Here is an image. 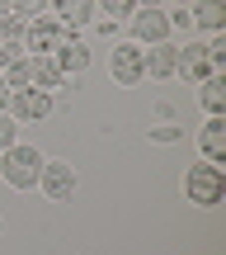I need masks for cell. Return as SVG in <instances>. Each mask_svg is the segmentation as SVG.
I'll use <instances>...</instances> for the list:
<instances>
[{
    "mask_svg": "<svg viewBox=\"0 0 226 255\" xmlns=\"http://www.w3.org/2000/svg\"><path fill=\"white\" fill-rule=\"evenodd\" d=\"M0 175H5L14 189H38V175H43V156H38V146L14 142L9 151H0Z\"/></svg>",
    "mask_w": 226,
    "mask_h": 255,
    "instance_id": "cell-1",
    "label": "cell"
},
{
    "mask_svg": "<svg viewBox=\"0 0 226 255\" xmlns=\"http://www.w3.org/2000/svg\"><path fill=\"white\" fill-rule=\"evenodd\" d=\"M184 194H189V203H198V208L222 203V194H226V175H222V165H212V161L189 165V175H184Z\"/></svg>",
    "mask_w": 226,
    "mask_h": 255,
    "instance_id": "cell-2",
    "label": "cell"
},
{
    "mask_svg": "<svg viewBox=\"0 0 226 255\" xmlns=\"http://www.w3.org/2000/svg\"><path fill=\"white\" fill-rule=\"evenodd\" d=\"M66 33H71V28H66L57 14H38V19H28V28H24V52H33V57H52L57 47L66 43Z\"/></svg>",
    "mask_w": 226,
    "mask_h": 255,
    "instance_id": "cell-3",
    "label": "cell"
},
{
    "mask_svg": "<svg viewBox=\"0 0 226 255\" xmlns=\"http://www.w3.org/2000/svg\"><path fill=\"white\" fill-rule=\"evenodd\" d=\"M5 114H9L14 123H38V119H47V114H52V95H47V90H33V85L9 90Z\"/></svg>",
    "mask_w": 226,
    "mask_h": 255,
    "instance_id": "cell-4",
    "label": "cell"
},
{
    "mask_svg": "<svg viewBox=\"0 0 226 255\" xmlns=\"http://www.w3.org/2000/svg\"><path fill=\"white\" fill-rule=\"evenodd\" d=\"M146 47L142 43H113V57H109V76L118 85H142L146 81V62H142Z\"/></svg>",
    "mask_w": 226,
    "mask_h": 255,
    "instance_id": "cell-5",
    "label": "cell"
},
{
    "mask_svg": "<svg viewBox=\"0 0 226 255\" xmlns=\"http://www.w3.org/2000/svg\"><path fill=\"white\" fill-rule=\"evenodd\" d=\"M75 165H66V161H43V175H38V189L47 194L52 203H71L75 199Z\"/></svg>",
    "mask_w": 226,
    "mask_h": 255,
    "instance_id": "cell-6",
    "label": "cell"
},
{
    "mask_svg": "<svg viewBox=\"0 0 226 255\" xmlns=\"http://www.w3.org/2000/svg\"><path fill=\"white\" fill-rule=\"evenodd\" d=\"M170 14H165L160 5H151V9H132V43H142V47H151V43H170Z\"/></svg>",
    "mask_w": 226,
    "mask_h": 255,
    "instance_id": "cell-7",
    "label": "cell"
},
{
    "mask_svg": "<svg viewBox=\"0 0 226 255\" xmlns=\"http://www.w3.org/2000/svg\"><path fill=\"white\" fill-rule=\"evenodd\" d=\"M174 76L184 81H208L212 71V57H208V43H189V47H174Z\"/></svg>",
    "mask_w": 226,
    "mask_h": 255,
    "instance_id": "cell-8",
    "label": "cell"
},
{
    "mask_svg": "<svg viewBox=\"0 0 226 255\" xmlns=\"http://www.w3.org/2000/svg\"><path fill=\"white\" fill-rule=\"evenodd\" d=\"M198 146H203V156H208L212 165H222V161H226V119H222V114H212V119L203 123Z\"/></svg>",
    "mask_w": 226,
    "mask_h": 255,
    "instance_id": "cell-9",
    "label": "cell"
},
{
    "mask_svg": "<svg viewBox=\"0 0 226 255\" xmlns=\"http://www.w3.org/2000/svg\"><path fill=\"white\" fill-rule=\"evenodd\" d=\"M62 81L66 76H62V66H57L52 57H28V85H33V90L52 95V90H62Z\"/></svg>",
    "mask_w": 226,
    "mask_h": 255,
    "instance_id": "cell-10",
    "label": "cell"
},
{
    "mask_svg": "<svg viewBox=\"0 0 226 255\" xmlns=\"http://www.w3.org/2000/svg\"><path fill=\"white\" fill-rule=\"evenodd\" d=\"M142 62H146V76L151 81H170L174 76V43H151L142 52Z\"/></svg>",
    "mask_w": 226,
    "mask_h": 255,
    "instance_id": "cell-11",
    "label": "cell"
},
{
    "mask_svg": "<svg viewBox=\"0 0 226 255\" xmlns=\"http://www.w3.org/2000/svg\"><path fill=\"white\" fill-rule=\"evenodd\" d=\"M52 62L62 66V76H71V71H85V66H90V47H85L80 38H71V33H66V43L52 52Z\"/></svg>",
    "mask_w": 226,
    "mask_h": 255,
    "instance_id": "cell-12",
    "label": "cell"
},
{
    "mask_svg": "<svg viewBox=\"0 0 226 255\" xmlns=\"http://www.w3.org/2000/svg\"><path fill=\"white\" fill-rule=\"evenodd\" d=\"M193 24L208 28V33H222L226 28V0H193Z\"/></svg>",
    "mask_w": 226,
    "mask_h": 255,
    "instance_id": "cell-13",
    "label": "cell"
},
{
    "mask_svg": "<svg viewBox=\"0 0 226 255\" xmlns=\"http://www.w3.org/2000/svg\"><path fill=\"white\" fill-rule=\"evenodd\" d=\"M57 19H62L66 28H80L94 19V0H57Z\"/></svg>",
    "mask_w": 226,
    "mask_h": 255,
    "instance_id": "cell-14",
    "label": "cell"
},
{
    "mask_svg": "<svg viewBox=\"0 0 226 255\" xmlns=\"http://www.w3.org/2000/svg\"><path fill=\"white\" fill-rule=\"evenodd\" d=\"M198 100H203V109H208V114H222V109H226V76H222V71L203 81Z\"/></svg>",
    "mask_w": 226,
    "mask_h": 255,
    "instance_id": "cell-15",
    "label": "cell"
},
{
    "mask_svg": "<svg viewBox=\"0 0 226 255\" xmlns=\"http://www.w3.org/2000/svg\"><path fill=\"white\" fill-rule=\"evenodd\" d=\"M0 81H5L9 90H24V85H28V57H14V62L5 66V76H0Z\"/></svg>",
    "mask_w": 226,
    "mask_h": 255,
    "instance_id": "cell-16",
    "label": "cell"
},
{
    "mask_svg": "<svg viewBox=\"0 0 226 255\" xmlns=\"http://www.w3.org/2000/svg\"><path fill=\"white\" fill-rule=\"evenodd\" d=\"M14 142H19V123L9 119L5 109H0V151H9V146H14Z\"/></svg>",
    "mask_w": 226,
    "mask_h": 255,
    "instance_id": "cell-17",
    "label": "cell"
},
{
    "mask_svg": "<svg viewBox=\"0 0 226 255\" xmlns=\"http://www.w3.org/2000/svg\"><path fill=\"white\" fill-rule=\"evenodd\" d=\"M94 5H99L104 14H113V19H123V14H132V9H137V0H94Z\"/></svg>",
    "mask_w": 226,
    "mask_h": 255,
    "instance_id": "cell-18",
    "label": "cell"
},
{
    "mask_svg": "<svg viewBox=\"0 0 226 255\" xmlns=\"http://www.w3.org/2000/svg\"><path fill=\"white\" fill-rule=\"evenodd\" d=\"M14 14L38 19V14H47V0H14Z\"/></svg>",
    "mask_w": 226,
    "mask_h": 255,
    "instance_id": "cell-19",
    "label": "cell"
},
{
    "mask_svg": "<svg viewBox=\"0 0 226 255\" xmlns=\"http://www.w3.org/2000/svg\"><path fill=\"white\" fill-rule=\"evenodd\" d=\"M19 52H24V47H19V43H0V71H5V66L14 62Z\"/></svg>",
    "mask_w": 226,
    "mask_h": 255,
    "instance_id": "cell-20",
    "label": "cell"
},
{
    "mask_svg": "<svg viewBox=\"0 0 226 255\" xmlns=\"http://www.w3.org/2000/svg\"><path fill=\"white\" fill-rule=\"evenodd\" d=\"M5 14H14V0H0V19Z\"/></svg>",
    "mask_w": 226,
    "mask_h": 255,
    "instance_id": "cell-21",
    "label": "cell"
},
{
    "mask_svg": "<svg viewBox=\"0 0 226 255\" xmlns=\"http://www.w3.org/2000/svg\"><path fill=\"white\" fill-rule=\"evenodd\" d=\"M5 100H9V85H5V81H0V109H5Z\"/></svg>",
    "mask_w": 226,
    "mask_h": 255,
    "instance_id": "cell-22",
    "label": "cell"
},
{
    "mask_svg": "<svg viewBox=\"0 0 226 255\" xmlns=\"http://www.w3.org/2000/svg\"><path fill=\"white\" fill-rule=\"evenodd\" d=\"M151 5H160V0H137V9H151Z\"/></svg>",
    "mask_w": 226,
    "mask_h": 255,
    "instance_id": "cell-23",
    "label": "cell"
},
{
    "mask_svg": "<svg viewBox=\"0 0 226 255\" xmlns=\"http://www.w3.org/2000/svg\"><path fill=\"white\" fill-rule=\"evenodd\" d=\"M0 237H5V218H0Z\"/></svg>",
    "mask_w": 226,
    "mask_h": 255,
    "instance_id": "cell-24",
    "label": "cell"
},
{
    "mask_svg": "<svg viewBox=\"0 0 226 255\" xmlns=\"http://www.w3.org/2000/svg\"><path fill=\"white\" fill-rule=\"evenodd\" d=\"M179 5H184V9H189V5H193V0H179Z\"/></svg>",
    "mask_w": 226,
    "mask_h": 255,
    "instance_id": "cell-25",
    "label": "cell"
}]
</instances>
